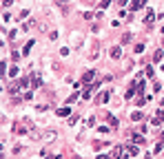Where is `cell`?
Here are the masks:
<instances>
[{
    "label": "cell",
    "mask_w": 164,
    "mask_h": 159,
    "mask_svg": "<svg viewBox=\"0 0 164 159\" xmlns=\"http://www.w3.org/2000/svg\"><path fill=\"white\" fill-rule=\"evenodd\" d=\"M55 137H58V133H55V130H47V133H45V135H42V139H45L47 144H49V141H53V139H55Z\"/></svg>",
    "instance_id": "obj_1"
},
{
    "label": "cell",
    "mask_w": 164,
    "mask_h": 159,
    "mask_svg": "<svg viewBox=\"0 0 164 159\" xmlns=\"http://www.w3.org/2000/svg\"><path fill=\"white\" fill-rule=\"evenodd\" d=\"M91 77H93V71H87V73H84V80H82V82H87V84H89Z\"/></svg>",
    "instance_id": "obj_2"
},
{
    "label": "cell",
    "mask_w": 164,
    "mask_h": 159,
    "mask_svg": "<svg viewBox=\"0 0 164 159\" xmlns=\"http://www.w3.org/2000/svg\"><path fill=\"white\" fill-rule=\"evenodd\" d=\"M33 27H35V22H33V20H29V22H25V27H22V29L29 31V29H33Z\"/></svg>",
    "instance_id": "obj_3"
},
{
    "label": "cell",
    "mask_w": 164,
    "mask_h": 159,
    "mask_svg": "<svg viewBox=\"0 0 164 159\" xmlns=\"http://www.w3.org/2000/svg\"><path fill=\"white\" fill-rule=\"evenodd\" d=\"M111 58L118 60V58H120V49H111Z\"/></svg>",
    "instance_id": "obj_4"
},
{
    "label": "cell",
    "mask_w": 164,
    "mask_h": 159,
    "mask_svg": "<svg viewBox=\"0 0 164 159\" xmlns=\"http://www.w3.org/2000/svg\"><path fill=\"white\" fill-rule=\"evenodd\" d=\"M98 99H100V102H109V93H102Z\"/></svg>",
    "instance_id": "obj_5"
},
{
    "label": "cell",
    "mask_w": 164,
    "mask_h": 159,
    "mask_svg": "<svg viewBox=\"0 0 164 159\" xmlns=\"http://www.w3.org/2000/svg\"><path fill=\"white\" fill-rule=\"evenodd\" d=\"M140 117H142V113H133V115H131V119H133V122H138Z\"/></svg>",
    "instance_id": "obj_6"
},
{
    "label": "cell",
    "mask_w": 164,
    "mask_h": 159,
    "mask_svg": "<svg viewBox=\"0 0 164 159\" xmlns=\"http://www.w3.org/2000/svg\"><path fill=\"white\" fill-rule=\"evenodd\" d=\"M162 119H164V115H162Z\"/></svg>",
    "instance_id": "obj_7"
}]
</instances>
